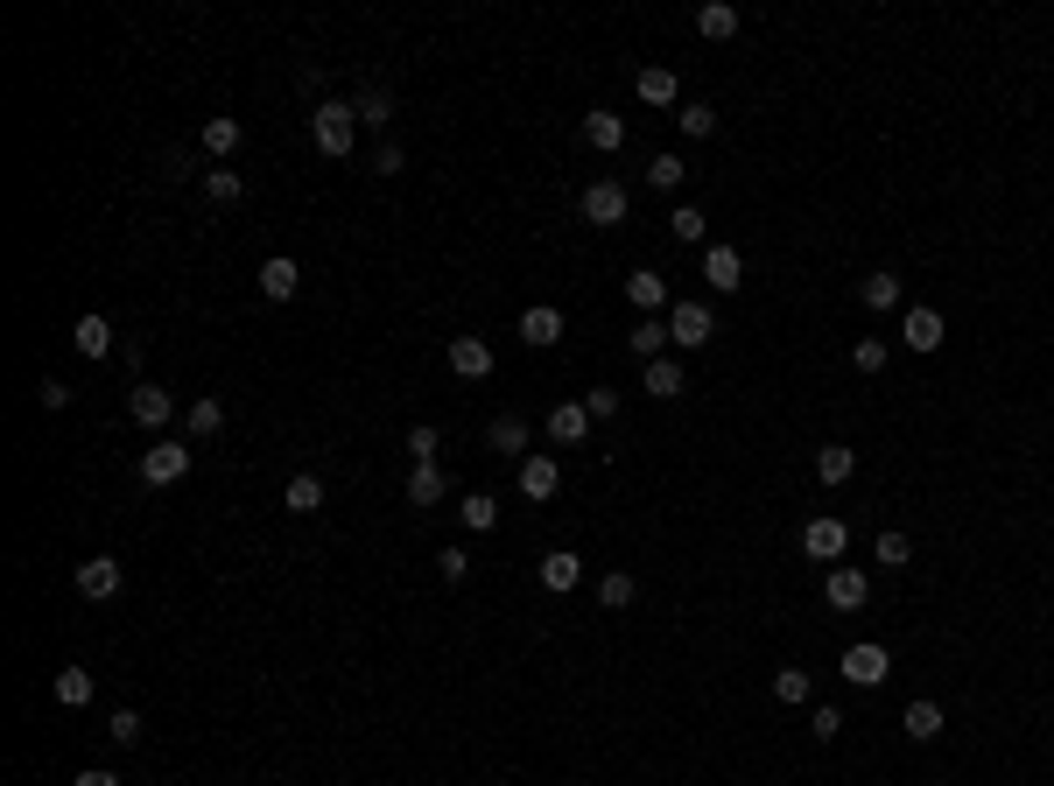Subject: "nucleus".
Instances as JSON below:
<instances>
[{"label":"nucleus","instance_id":"1a4fd4ad","mask_svg":"<svg viewBox=\"0 0 1054 786\" xmlns=\"http://www.w3.org/2000/svg\"><path fill=\"white\" fill-rule=\"evenodd\" d=\"M626 211H632L626 183H611V176H605V183H590V190H584V218H590V225H626Z\"/></svg>","mask_w":1054,"mask_h":786},{"label":"nucleus","instance_id":"6ab92c4d","mask_svg":"<svg viewBox=\"0 0 1054 786\" xmlns=\"http://www.w3.org/2000/svg\"><path fill=\"white\" fill-rule=\"evenodd\" d=\"M584 141L598 148V155H619V148H626V120H619V112H605V106L584 112Z\"/></svg>","mask_w":1054,"mask_h":786},{"label":"nucleus","instance_id":"aec40b11","mask_svg":"<svg viewBox=\"0 0 1054 786\" xmlns=\"http://www.w3.org/2000/svg\"><path fill=\"white\" fill-rule=\"evenodd\" d=\"M899 731H907L914 744H935V737H943V702H935V696L907 702V717H899Z\"/></svg>","mask_w":1054,"mask_h":786},{"label":"nucleus","instance_id":"9d476101","mask_svg":"<svg viewBox=\"0 0 1054 786\" xmlns=\"http://www.w3.org/2000/svg\"><path fill=\"white\" fill-rule=\"evenodd\" d=\"M899 337H907V352H943V310L914 302V310L899 316Z\"/></svg>","mask_w":1054,"mask_h":786},{"label":"nucleus","instance_id":"4468645a","mask_svg":"<svg viewBox=\"0 0 1054 786\" xmlns=\"http://www.w3.org/2000/svg\"><path fill=\"white\" fill-rule=\"evenodd\" d=\"M577 583H584V562H577V554H569V548L542 554V590H549V597H569V590H577Z\"/></svg>","mask_w":1054,"mask_h":786},{"label":"nucleus","instance_id":"7c9ffc66","mask_svg":"<svg viewBox=\"0 0 1054 786\" xmlns=\"http://www.w3.org/2000/svg\"><path fill=\"white\" fill-rule=\"evenodd\" d=\"M281 506H289V513H317V506H323V477H317V471H296L289 492H281Z\"/></svg>","mask_w":1054,"mask_h":786},{"label":"nucleus","instance_id":"58836bf2","mask_svg":"<svg viewBox=\"0 0 1054 786\" xmlns=\"http://www.w3.org/2000/svg\"><path fill=\"white\" fill-rule=\"evenodd\" d=\"M774 702L801 709V702H809V675H801V667H780V675H774Z\"/></svg>","mask_w":1054,"mask_h":786},{"label":"nucleus","instance_id":"423d86ee","mask_svg":"<svg viewBox=\"0 0 1054 786\" xmlns=\"http://www.w3.org/2000/svg\"><path fill=\"white\" fill-rule=\"evenodd\" d=\"M127 414L141 421V429H169V421H177V394L156 387V379H141V387L127 394Z\"/></svg>","mask_w":1054,"mask_h":786},{"label":"nucleus","instance_id":"39448f33","mask_svg":"<svg viewBox=\"0 0 1054 786\" xmlns=\"http://www.w3.org/2000/svg\"><path fill=\"white\" fill-rule=\"evenodd\" d=\"M843 548H851V527L830 520V513L801 527V554H809V562H830V569H837V562H843Z\"/></svg>","mask_w":1054,"mask_h":786},{"label":"nucleus","instance_id":"c9c22d12","mask_svg":"<svg viewBox=\"0 0 1054 786\" xmlns=\"http://www.w3.org/2000/svg\"><path fill=\"white\" fill-rule=\"evenodd\" d=\"M668 233H675L682 246H703V233H711V218H703L696 204H675V218H668Z\"/></svg>","mask_w":1054,"mask_h":786},{"label":"nucleus","instance_id":"f704fd0d","mask_svg":"<svg viewBox=\"0 0 1054 786\" xmlns=\"http://www.w3.org/2000/svg\"><path fill=\"white\" fill-rule=\"evenodd\" d=\"M457 520H465L471 534H492V527H500V506H492V492H471L465 506H457Z\"/></svg>","mask_w":1054,"mask_h":786},{"label":"nucleus","instance_id":"2f4dec72","mask_svg":"<svg viewBox=\"0 0 1054 786\" xmlns=\"http://www.w3.org/2000/svg\"><path fill=\"white\" fill-rule=\"evenodd\" d=\"M183 429H190V435H219V429H225V400H219V394H204V400H190V414H183Z\"/></svg>","mask_w":1054,"mask_h":786},{"label":"nucleus","instance_id":"f03ea898","mask_svg":"<svg viewBox=\"0 0 1054 786\" xmlns=\"http://www.w3.org/2000/svg\"><path fill=\"white\" fill-rule=\"evenodd\" d=\"M711 337H717L711 302H675V310H668V344H682V352H703Z\"/></svg>","mask_w":1054,"mask_h":786},{"label":"nucleus","instance_id":"5701e85b","mask_svg":"<svg viewBox=\"0 0 1054 786\" xmlns=\"http://www.w3.org/2000/svg\"><path fill=\"white\" fill-rule=\"evenodd\" d=\"M858 302H865V310H899V302H907V289H899V274H886V267H879V274H865V289H858Z\"/></svg>","mask_w":1054,"mask_h":786},{"label":"nucleus","instance_id":"0eeeda50","mask_svg":"<svg viewBox=\"0 0 1054 786\" xmlns=\"http://www.w3.org/2000/svg\"><path fill=\"white\" fill-rule=\"evenodd\" d=\"M703 281H711L717 295H738L745 289V254H738V246H724V239L703 246Z\"/></svg>","mask_w":1054,"mask_h":786},{"label":"nucleus","instance_id":"412c9836","mask_svg":"<svg viewBox=\"0 0 1054 786\" xmlns=\"http://www.w3.org/2000/svg\"><path fill=\"white\" fill-rule=\"evenodd\" d=\"M198 148H204L211 162H225V155L239 148V120H233V112H211V120H204V133H198Z\"/></svg>","mask_w":1054,"mask_h":786},{"label":"nucleus","instance_id":"f3484780","mask_svg":"<svg viewBox=\"0 0 1054 786\" xmlns=\"http://www.w3.org/2000/svg\"><path fill=\"white\" fill-rule=\"evenodd\" d=\"M521 337L534 344V352H549V344H563V310H555V302H534V310L521 316Z\"/></svg>","mask_w":1054,"mask_h":786},{"label":"nucleus","instance_id":"3c124183","mask_svg":"<svg viewBox=\"0 0 1054 786\" xmlns=\"http://www.w3.org/2000/svg\"><path fill=\"white\" fill-rule=\"evenodd\" d=\"M43 408H71V387H64V379H43Z\"/></svg>","mask_w":1054,"mask_h":786},{"label":"nucleus","instance_id":"c03bdc74","mask_svg":"<svg viewBox=\"0 0 1054 786\" xmlns=\"http://www.w3.org/2000/svg\"><path fill=\"white\" fill-rule=\"evenodd\" d=\"M106 737H113V744H141V709H113Z\"/></svg>","mask_w":1054,"mask_h":786},{"label":"nucleus","instance_id":"6e6552de","mask_svg":"<svg viewBox=\"0 0 1054 786\" xmlns=\"http://www.w3.org/2000/svg\"><path fill=\"white\" fill-rule=\"evenodd\" d=\"M822 597H830V611H865L872 577H865V569H851V562H837L830 577H822Z\"/></svg>","mask_w":1054,"mask_h":786},{"label":"nucleus","instance_id":"393cba45","mask_svg":"<svg viewBox=\"0 0 1054 786\" xmlns=\"http://www.w3.org/2000/svg\"><path fill=\"white\" fill-rule=\"evenodd\" d=\"M486 443L500 450V456H528V421H521V414H492Z\"/></svg>","mask_w":1054,"mask_h":786},{"label":"nucleus","instance_id":"a878e982","mask_svg":"<svg viewBox=\"0 0 1054 786\" xmlns=\"http://www.w3.org/2000/svg\"><path fill=\"white\" fill-rule=\"evenodd\" d=\"M816 477H822V485H851V477H858V450H843V443L816 450Z\"/></svg>","mask_w":1054,"mask_h":786},{"label":"nucleus","instance_id":"b1692460","mask_svg":"<svg viewBox=\"0 0 1054 786\" xmlns=\"http://www.w3.org/2000/svg\"><path fill=\"white\" fill-rule=\"evenodd\" d=\"M626 344H632V358H640V366H654L661 344H668V323H661V316H640V323L626 331Z\"/></svg>","mask_w":1054,"mask_h":786},{"label":"nucleus","instance_id":"a211bd4d","mask_svg":"<svg viewBox=\"0 0 1054 786\" xmlns=\"http://www.w3.org/2000/svg\"><path fill=\"white\" fill-rule=\"evenodd\" d=\"M626 295H632V310H647V316L668 310V281L654 274V267H632V274H626Z\"/></svg>","mask_w":1054,"mask_h":786},{"label":"nucleus","instance_id":"9b49d317","mask_svg":"<svg viewBox=\"0 0 1054 786\" xmlns=\"http://www.w3.org/2000/svg\"><path fill=\"white\" fill-rule=\"evenodd\" d=\"M521 492L528 498H555V492H563V464H555L549 450H528L521 456Z\"/></svg>","mask_w":1054,"mask_h":786},{"label":"nucleus","instance_id":"dca6fc26","mask_svg":"<svg viewBox=\"0 0 1054 786\" xmlns=\"http://www.w3.org/2000/svg\"><path fill=\"white\" fill-rule=\"evenodd\" d=\"M632 91H640L647 106H682V78H675L668 64H647L640 78H632Z\"/></svg>","mask_w":1054,"mask_h":786},{"label":"nucleus","instance_id":"f257e3e1","mask_svg":"<svg viewBox=\"0 0 1054 786\" xmlns=\"http://www.w3.org/2000/svg\"><path fill=\"white\" fill-rule=\"evenodd\" d=\"M310 141H317V155L344 162V155H352V141H359V106H338V99H323V106L310 112Z\"/></svg>","mask_w":1054,"mask_h":786},{"label":"nucleus","instance_id":"bb28decb","mask_svg":"<svg viewBox=\"0 0 1054 786\" xmlns=\"http://www.w3.org/2000/svg\"><path fill=\"white\" fill-rule=\"evenodd\" d=\"M71 344H78V358H106V352H113V323H106V316H78Z\"/></svg>","mask_w":1054,"mask_h":786},{"label":"nucleus","instance_id":"20e7f679","mask_svg":"<svg viewBox=\"0 0 1054 786\" xmlns=\"http://www.w3.org/2000/svg\"><path fill=\"white\" fill-rule=\"evenodd\" d=\"M886 675H893V654H886L879 639H858V646H843V681H851V688H879Z\"/></svg>","mask_w":1054,"mask_h":786},{"label":"nucleus","instance_id":"8fccbe9b","mask_svg":"<svg viewBox=\"0 0 1054 786\" xmlns=\"http://www.w3.org/2000/svg\"><path fill=\"white\" fill-rule=\"evenodd\" d=\"M373 169H380V176H401V169H408V155H401V141H380Z\"/></svg>","mask_w":1054,"mask_h":786},{"label":"nucleus","instance_id":"cd10ccee","mask_svg":"<svg viewBox=\"0 0 1054 786\" xmlns=\"http://www.w3.org/2000/svg\"><path fill=\"white\" fill-rule=\"evenodd\" d=\"M696 29H703V43H732V35H738V8L711 0V8H696Z\"/></svg>","mask_w":1054,"mask_h":786},{"label":"nucleus","instance_id":"de8ad7c7","mask_svg":"<svg viewBox=\"0 0 1054 786\" xmlns=\"http://www.w3.org/2000/svg\"><path fill=\"white\" fill-rule=\"evenodd\" d=\"M436 569H444V583H465L471 577V554L465 548H444V554H436Z\"/></svg>","mask_w":1054,"mask_h":786},{"label":"nucleus","instance_id":"a19ab883","mask_svg":"<svg viewBox=\"0 0 1054 786\" xmlns=\"http://www.w3.org/2000/svg\"><path fill=\"white\" fill-rule=\"evenodd\" d=\"M879 562H886V569H907V562H914V541H907L899 527H886V534H879Z\"/></svg>","mask_w":1054,"mask_h":786},{"label":"nucleus","instance_id":"4c0bfd02","mask_svg":"<svg viewBox=\"0 0 1054 786\" xmlns=\"http://www.w3.org/2000/svg\"><path fill=\"white\" fill-rule=\"evenodd\" d=\"M239 190H246L239 169H204V197L211 204H239Z\"/></svg>","mask_w":1054,"mask_h":786},{"label":"nucleus","instance_id":"c756f323","mask_svg":"<svg viewBox=\"0 0 1054 786\" xmlns=\"http://www.w3.org/2000/svg\"><path fill=\"white\" fill-rule=\"evenodd\" d=\"M640 379H647V394H654V400H675V394L689 387V373L675 366V358H654V366H647Z\"/></svg>","mask_w":1054,"mask_h":786},{"label":"nucleus","instance_id":"e433bc0d","mask_svg":"<svg viewBox=\"0 0 1054 786\" xmlns=\"http://www.w3.org/2000/svg\"><path fill=\"white\" fill-rule=\"evenodd\" d=\"M682 176H689L682 155H654V162H647V190H682Z\"/></svg>","mask_w":1054,"mask_h":786},{"label":"nucleus","instance_id":"603ef678","mask_svg":"<svg viewBox=\"0 0 1054 786\" xmlns=\"http://www.w3.org/2000/svg\"><path fill=\"white\" fill-rule=\"evenodd\" d=\"M71 786H120V779H113V773H106V765H85V773H78V779H71Z\"/></svg>","mask_w":1054,"mask_h":786},{"label":"nucleus","instance_id":"09e8293b","mask_svg":"<svg viewBox=\"0 0 1054 786\" xmlns=\"http://www.w3.org/2000/svg\"><path fill=\"white\" fill-rule=\"evenodd\" d=\"M809 731H816L822 744H830V737L843 731V709H830V702H822V709H816V717H809Z\"/></svg>","mask_w":1054,"mask_h":786},{"label":"nucleus","instance_id":"c85d7f7f","mask_svg":"<svg viewBox=\"0 0 1054 786\" xmlns=\"http://www.w3.org/2000/svg\"><path fill=\"white\" fill-rule=\"evenodd\" d=\"M444 492H450L444 485V464H415L408 471V498H415V506H444Z\"/></svg>","mask_w":1054,"mask_h":786},{"label":"nucleus","instance_id":"49530a36","mask_svg":"<svg viewBox=\"0 0 1054 786\" xmlns=\"http://www.w3.org/2000/svg\"><path fill=\"white\" fill-rule=\"evenodd\" d=\"M584 414H590V421H611V414H619V394H611V387H590V394H584Z\"/></svg>","mask_w":1054,"mask_h":786},{"label":"nucleus","instance_id":"f8f14e48","mask_svg":"<svg viewBox=\"0 0 1054 786\" xmlns=\"http://www.w3.org/2000/svg\"><path fill=\"white\" fill-rule=\"evenodd\" d=\"M78 597H92V604L120 597V562H113V554H92V562H78Z\"/></svg>","mask_w":1054,"mask_h":786},{"label":"nucleus","instance_id":"473e14b6","mask_svg":"<svg viewBox=\"0 0 1054 786\" xmlns=\"http://www.w3.org/2000/svg\"><path fill=\"white\" fill-rule=\"evenodd\" d=\"M675 120H682L689 141H711V133H717V106L711 99H689V106H675Z\"/></svg>","mask_w":1054,"mask_h":786},{"label":"nucleus","instance_id":"37998d69","mask_svg":"<svg viewBox=\"0 0 1054 786\" xmlns=\"http://www.w3.org/2000/svg\"><path fill=\"white\" fill-rule=\"evenodd\" d=\"M436 450H444V435H436L429 421H415V429H408V456H415V464H436Z\"/></svg>","mask_w":1054,"mask_h":786},{"label":"nucleus","instance_id":"a18cd8bd","mask_svg":"<svg viewBox=\"0 0 1054 786\" xmlns=\"http://www.w3.org/2000/svg\"><path fill=\"white\" fill-rule=\"evenodd\" d=\"M359 120L387 127V120H394V99H387V91H359Z\"/></svg>","mask_w":1054,"mask_h":786},{"label":"nucleus","instance_id":"ea45409f","mask_svg":"<svg viewBox=\"0 0 1054 786\" xmlns=\"http://www.w3.org/2000/svg\"><path fill=\"white\" fill-rule=\"evenodd\" d=\"M598 604H605V611H626V604H632V577H626V569H605Z\"/></svg>","mask_w":1054,"mask_h":786},{"label":"nucleus","instance_id":"4be33fe9","mask_svg":"<svg viewBox=\"0 0 1054 786\" xmlns=\"http://www.w3.org/2000/svg\"><path fill=\"white\" fill-rule=\"evenodd\" d=\"M549 435H555L563 450H569V443H584V435H590V414H584V400H563V408H549Z\"/></svg>","mask_w":1054,"mask_h":786},{"label":"nucleus","instance_id":"2eb2a0df","mask_svg":"<svg viewBox=\"0 0 1054 786\" xmlns=\"http://www.w3.org/2000/svg\"><path fill=\"white\" fill-rule=\"evenodd\" d=\"M302 289V267L289 260V254H275V260H260V295L267 302H289Z\"/></svg>","mask_w":1054,"mask_h":786},{"label":"nucleus","instance_id":"7ed1b4c3","mask_svg":"<svg viewBox=\"0 0 1054 786\" xmlns=\"http://www.w3.org/2000/svg\"><path fill=\"white\" fill-rule=\"evenodd\" d=\"M183 477H190V443L162 435V443L141 456V485H156V492H162V485H183Z\"/></svg>","mask_w":1054,"mask_h":786},{"label":"nucleus","instance_id":"ddd939ff","mask_svg":"<svg viewBox=\"0 0 1054 786\" xmlns=\"http://www.w3.org/2000/svg\"><path fill=\"white\" fill-rule=\"evenodd\" d=\"M450 373L457 379H492V344L486 337H450Z\"/></svg>","mask_w":1054,"mask_h":786},{"label":"nucleus","instance_id":"79ce46f5","mask_svg":"<svg viewBox=\"0 0 1054 786\" xmlns=\"http://www.w3.org/2000/svg\"><path fill=\"white\" fill-rule=\"evenodd\" d=\"M851 366L858 373H886V337H858L851 344Z\"/></svg>","mask_w":1054,"mask_h":786},{"label":"nucleus","instance_id":"72a5a7b5","mask_svg":"<svg viewBox=\"0 0 1054 786\" xmlns=\"http://www.w3.org/2000/svg\"><path fill=\"white\" fill-rule=\"evenodd\" d=\"M92 688H99V681H92V667H64V675H56V702H64V709H85Z\"/></svg>","mask_w":1054,"mask_h":786}]
</instances>
